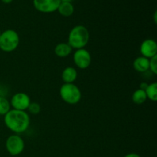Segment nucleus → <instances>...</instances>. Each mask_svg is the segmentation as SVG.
Masks as SVG:
<instances>
[{
    "instance_id": "obj_1",
    "label": "nucleus",
    "mask_w": 157,
    "mask_h": 157,
    "mask_svg": "<svg viewBox=\"0 0 157 157\" xmlns=\"http://www.w3.org/2000/svg\"><path fill=\"white\" fill-rule=\"evenodd\" d=\"M4 124L9 130L15 134H19L29 129L30 117L26 111L12 109L4 115Z\"/></svg>"
},
{
    "instance_id": "obj_2",
    "label": "nucleus",
    "mask_w": 157,
    "mask_h": 157,
    "mask_svg": "<svg viewBox=\"0 0 157 157\" xmlns=\"http://www.w3.org/2000/svg\"><path fill=\"white\" fill-rule=\"evenodd\" d=\"M90 41V32L85 26L78 25L71 29L67 37V44L72 49L84 48Z\"/></svg>"
},
{
    "instance_id": "obj_3",
    "label": "nucleus",
    "mask_w": 157,
    "mask_h": 157,
    "mask_svg": "<svg viewBox=\"0 0 157 157\" xmlns=\"http://www.w3.org/2000/svg\"><path fill=\"white\" fill-rule=\"evenodd\" d=\"M20 38L18 32L13 29H6L0 35V50L12 52L19 45Z\"/></svg>"
},
{
    "instance_id": "obj_4",
    "label": "nucleus",
    "mask_w": 157,
    "mask_h": 157,
    "mask_svg": "<svg viewBox=\"0 0 157 157\" xmlns=\"http://www.w3.org/2000/svg\"><path fill=\"white\" fill-rule=\"evenodd\" d=\"M60 97L67 104L75 105L81 101L82 94L75 84H63L59 90Z\"/></svg>"
},
{
    "instance_id": "obj_5",
    "label": "nucleus",
    "mask_w": 157,
    "mask_h": 157,
    "mask_svg": "<svg viewBox=\"0 0 157 157\" xmlns=\"http://www.w3.org/2000/svg\"><path fill=\"white\" fill-rule=\"evenodd\" d=\"M6 148L11 156H18L24 151L25 142L19 135H11L6 139Z\"/></svg>"
},
{
    "instance_id": "obj_6",
    "label": "nucleus",
    "mask_w": 157,
    "mask_h": 157,
    "mask_svg": "<svg viewBox=\"0 0 157 157\" xmlns=\"http://www.w3.org/2000/svg\"><path fill=\"white\" fill-rule=\"evenodd\" d=\"M74 63L78 68L87 69L91 64V55L85 48L77 49L73 55Z\"/></svg>"
},
{
    "instance_id": "obj_7",
    "label": "nucleus",
    "mask_w": 157,
    "mask_h": 157,
    "mask_svg": "<svg viewBox=\"0 0 157 157\" xmlns=\"http://www.w3.org/2000/svg\"><path fill=\"white\" fill-rule=\"evenodd\" d=\"M9 102H10L11 107H13L14 110L26 111L32 101H31L30 97L27 94L23 93V92H18L12 97Z\"/></svg>"
},
{
    "instance_id": "obj_8",
    "label": "nucleus",
    "mask_w": 157,
    "mask_h": 157,
    "mask_svg": "<svg viewBox=\"0 0 157 157\" xmlns=\"http://www.w3.org/2000/svg\"><path fill=\"white\" fill-rule=\"evenodd\" d=\"M61 0H33L36 10L42 13H52L58 10Z\"/></svg>"
},
{
    "instance_id": "obj_9",
    "label": "nucleus",
    "mask_w": 157,
    "mask_h": 157,
    "mask_svg": "<svg viewBox=\"0 0 157 157\" xmlns=\"http://www.w3.org/2000/svg\"><path fill=\"white\" fill-rule=\"evenodd\" d=\"M141 56L147 58H152L157 56V44L156 41L151 38H147L143 41L140 47Z\"/></svg>"
},
{
    "instance_id": "obj_10",
    "label": "nucleus",
    "mask_w": 157,
    "mask_h": 157,
    "mask_svg": "<svg viewBox=\"0 0 157 157\" xmlns=\"http://www.w3.org/2000/svg\"><path fill=\"white\" fill-rule=\"evenodd\" d=\"M150 59L144 56H139L133 61V67L139 73H145L149 70Z\"/></svg>"
},
{
    "instance_id": "obj_11",
    "label": "nucleus",
    "mask_w": 157,
    "mask_h": 157,
    "mask_svg": "<svg viewBox=\"0 0 157 157\" xmlns=\"http://www.w3.org/2000/svg\"><path fill=\"white\" fill-rule=\"evenodd\" d=\"M61 78L64 84H74L78 78V71L73 67H67L63 70Z\"/></svg>"
},
{
    "instance_id": "obj_12",
    "label": "nucleus",
    "mask_w": 157,
    "mask_h": 157,
    "mask_svg": "<svg viewBox=\"0 0 157 157\" xmlns=\"http://www.w3.org/2000/svg\"><path fill=\"white\" fill-rule=\"evenodd\" d=\"M72 52V48L65 42L58 43L55 47V54L59 58H66Z\"/></svg>"
},
{
    "instance_id": "obj_13",
    "label": "nucleus",
    "mask_w": 157,
    "mask_h": 157,
    "mask_svg": "<svg viewBox=\"0 0 157 157\" xmlns=\"http://www.w3.org/2000/svg\"><path fill=\"white\" fill-rule=\"evenodd\" d=\"M58 12L64 17H70L73 15L75 12V8L71 2H61L58 9Z\"/></svg>"
},
{
    "instance_id": "obj_14",
    "label": "nucleus",
    "mask_w": 157,
    "mask_h": 157,
    "mask_svg": "<svg viewBox=\"0 0 157 157\" xmlns=\"http://www.w3.org/2000/svg\"><path fill=\"white\" fill-rule=\"evenodd\" d=\"M147 97L146 94L145 90H143L141 89L138 88L137 90L133 92L132 95V101L134 104L140 105V104H144L147 101Z\"/></svg>"
},
{
    "instance_id": "obj_15",
    "label": "nucleus",
    "mask_w": 157,
    "mask_h": 157,
    "mask_svg": "<svg viewBox=\"0 0 157 157\" xmlns=\"http://www.w3.org/2000/svg\"><path fill=\"white\" fill-rule=\"evenodd\" d=\"M145 92L147 99L150 100L153 102H156L157 101V83L153 82L151 84H148Z\"/></svg>"
},
{
    "instance_id": "obj_16",
    "label": "nucleus",
    "mask_w": 157,
    "mask_h": 157,
    "mask_svg": "<svg viewBox=\"0 0 157 157\" xmlns=\"http://www.w3.org/2000/svg\"><path fill=\"white\" fill-rule=\"evenodd\" d=\"M11 110L10 102L4 96H0V115H6Z\"/></svg>"
},
{
    "instance_id": "obj_17",
    "label": "nucleus",
    "mask_w": 157,
    "mask_h": 157,
    "mask_svg": "<svg viewBox=\"0 0 157 157\" xmlns=\"http://www.w3.org/2000/svg\"><path fill=\"white\" fill-rule=\"evenodd\" d=\"M27 110H29L31 114L37 115L41 112V106L37 102H31Z\"/></svg>"
},
{
    "instance_id": "obj_18",
    "label": "nucleus",
    "mask_w": 157,
    "mask_h": 157,
    "mask_svg": "<svg viewBox=\"0 0 157 157\" xmlns=\"http://www.w3.org/2000/svg\"><path fill=\"white\" fill-rule=\"evenodd\" d=\"M149 70L154 75L157 74V56L150 58V65H149Z\"/></svg>"
},
{
    "instance_id": "obj_19",
    "label": "nucleus",
    "mask_w": 157,
    "mask_h": 157,
    "mask_svg": "<svg viewBox=\"0 0 157 157\" xmlns=\"http://www.w3.org/2000/svg\"><path fill=\"white\" fill-rule=\"evenodd\" d=\"M147 86H148V84H147V83L143 82V83H141V84H140L139 88L141 89V90H145L146 89H147Z\"/></svg>"
},
{
    "instance_id": "obj_20",
    "label": "nucleus",
    "mask_w": 157,
    "mask_h": 157,
    "mask_svg": "<svg viewBox=\"0 0 157 157\" xmlns=\"http://www.w3.org/2000/svg\"><path fill=\"white\" fill-rule=\"evenodd\" d=\"M124 157H141V156H140L139 154H137V153H128V154L126 155Z\"/></svg>"
},
{
    "instance_id": "obj_21",
    "label": "nucleus",
    "mask_w": 157,
    "mask_h": 157,
    "mask_svg": "<svg viewBox=\"0 0 157 157\" xmlns=\"http://www.w3.org/2000/svg\"><path fill=\"white\" fill-rule=\"evenodd\" d=\"M2 2L3 3H5V4H9V3L12 2L13 0H1Z\"/></svg>"
},
{
    "instance_id": "obj_22",
    "label": "nucleus",
    "mask_w": 157,
    "mask_h": 157,
    "mask_svg": "<svg viewBox=\"0 0 157 157\" xmlns=\"http://www.w3.org/2000/svg\"><path fill=\"white\" fill-rule=\"evenodd\" d=\"M74 0H61V2H71Z\"/></svg>"
},
{
    "instance_id": "obj_23",
    "label": "nucleus",
    "mask_w": 157,
    "mask_h": 157,
    "mask_svg": "<svg viewBox=\"0 0 157 157\" xmlns=\"http://www.w3.org/2000/svg\"><path fill=\"white\" fill-rule=\"evenodd\" d=\"M156 12H155V13H154V22L155 23H156V21H157V19H156Z\"/></svg>"
},
{
    "instance_id": "obj_24",
    "label": "nucleus",
    "mask_w": 157,
    "mask_h": 157,
    "mask_svg": "<svg viewBox=\"0 0 157 157\" xmlns=\"http://www.w3.org/2000/svg\"><path fill=\"white\" fill-rule=\"evenodd\" d=\"M1 33H2V32H1V30H0V35H1Z\"/></svg>"
}]
</instances>
